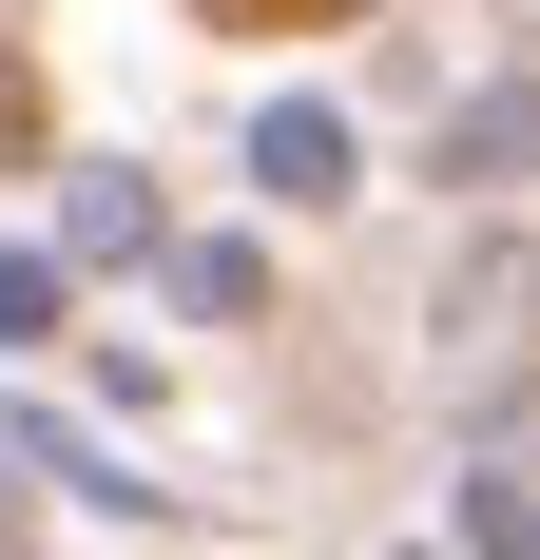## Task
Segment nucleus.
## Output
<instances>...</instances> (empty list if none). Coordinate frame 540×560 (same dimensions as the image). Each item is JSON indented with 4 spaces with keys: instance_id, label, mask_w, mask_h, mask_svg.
Returning <instances> with one entry per match:
<instances>
[{
    "instance_id": "1",
    "label": "nucleus",
    "mask_w": 540,
    "mask_h": 560,
    "mask_svg": "<svg viewBox=\"0 0 540 560\" xmlns=\"http://www.w3.org/2000/svg\"><path fill=\"white\" fill-rule=\"evenodd\" d=\"M251 174L290 194V213H309V194H348V116H328V97H290V116H251Z\"/></svg>"
},
{
    "instance_id": "2",
    "label": "nucleus",
    "mask_w": 540,
    "mask_h": 560,
    "mask_svg": "<svg viewBox=\"0 0 540 560\" xmlns=\"http://www.w3.org/2000/svg\"><path fill=\"white\" fill-rule=\"evenodd\" d=\"M502 155H540V58H521V78H502L483 116H463V136H444V174H502Z\"/></svg>"
},
{
    "instance_id": "3",
    "label": "nucleus",
    "mask_w": 540,
    "mask_h": 560,
    "mask_svg": "<svg viewBox=\"0 0 540 560\" xmlns=\"http://www.w3.org/2000/svg\"><path fill=\"white\" fill-rule=\"evenodd\" d=\"M58 329V252H0V348H39Z\"/></svg>"
},
{
    "instance_id": "4",
    "label": "nucleus",
    "mask_w": 540,
    "mask_h": 560,
    "mask_svg": "<svg viewBox=\"0 0 540 560\" xmlns=\"http://www.w3.org/2000/svg\"><path fill=\"white\" fill-rule=\"evenodd\" d=\"M463 522H483V560H540V522H521V483H502V464L463 483Z\"/></svg>"
},
{
    "instance_id": "5",
    "label": "nucleus",
    "mask_w": 540,
    "mask_h": 560,
    "mask_svg": "<svg viewBox=\"0 0 540 560\" xmlns=\"http://www.w3.org/2000/svg\"><path fill=\"white\" fill-rule=\"evenodd\" d=\"M232 39H309V20H348V0H213Z\"/></svg>"
},
{
    "instance_id": "6",
    "label": "nucleus",
    "mask_w": 540,
    "mask_h": 560,
    "mask_svg": "<svg viewBox=\"0 0 540 560\" xmlns=\"http://www.w3.org/2000/svg\"><path fill=\"white\" fill-rule=\"evenodd\" d=\"M20 136H39V78H20V58H0V155H20Z\"/></svg>"
}]
</instances>
